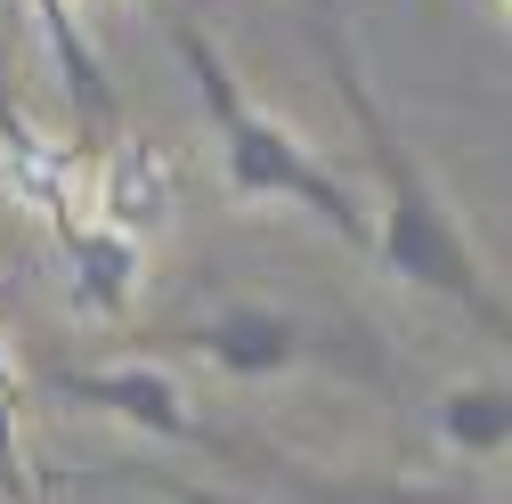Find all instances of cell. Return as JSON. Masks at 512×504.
<instances>
[{
  "instance_id": "5",
  "label": "cell",
  "mask_w": 512,
  "mask_h": 504,
  "mask_svg": "<svg viewBox=\"0 0 512 504\" xmlns=\"http://www.w3.org/2000/svg\"><path fill=\"white\" fill-rule=\"evenodd\" d=\"M0 196L33 212L41 228H66L90 212V155L74 139L33 131V114L0 98Z\"/></svg>"
},
{
  "instance_id": "4",
  "label": "cell",
  "mask_w": 512,
  "mask_h": 504,
  "mask_svg": "<svg viewBox=\"0 0 512 504\" xmlns=\"http://www.w3.org/2000/svg\"><path fill=\"white\" fill-rule=\"evenodd\" d=\"M41 399H57V407H82V415H106V423H122V431H147V439H171V448H204V456H220V464H244V472H277L285 456H269V448H252V439H236V431H220L196 399H187V383L171 366H155V358H98V366H57V374H41Z\"/></svg>"
},
{
  "instance_id": "3",
  "label": "cell",
  "mask_w": 512,
  "mask_h": 504,
  "mask_svg": "<svg viewBox=\"0 0 512 504\" xmlns=\"http://www.w3.org/2000/svg\"><path fill=\"white\" fill-rule=\"evenodd\" d=\"M171 350H187L196 366L228 374V383H277V374H350V383H391L382 358L358 326L342 318H301V309H269V301H220L204 318H187L171 334H155Z\"/></svg>"
},
{
  "instance_id": "11",
  "label": "cell",
  "mask_w": 512,
  "mask_h": 504,
  "mask_svg": "<svg viewBox=\"0 0 512 504\" xmlns=\"http://www.w3.org/2000/svg\"><path fill=\"white\" fill-rule=\"evenodd\" d=\"M504 9H512V0H504Z\"/></svg>"
},
{
  "instance_id": "6",
  "label": "cell",
  "mask_w": 512,
  "mask_h": 504,
  "mask_svg": "<svg viewBox=\"0 0 512 504\" xmlns=\"http://www.w3.org/2000/svg\"><path fill=\"white\" fill-rule=\"evenodd\" d=\"M90 220L114 228V236H131V244L163 236L179 220V171H171V155L155 139H131V131L106 139L90 155Z\"/></svg>"
},
{
  "instance_id": "2",
  "label": "cell",
  "mask_w": 512,
  "mask_h": 504,
  "mask_svg": "<svg viewBox=\"0 0 512 504\" xmlns=\"http://www.w3.org/2000/svg\"><path fill=\"white\" fill-rule=\"evenodd\" d=\"M171 49H179L187 82H196V106L212 122L228 204H285V212H309L317 228H334L342 244H366V196L293 131V122H277L261 98L244 90V74L228 66V49H220V33L196 17V0L171 17Z\"/></svg>"
},
{
  "instance_id": "9",
  "label": "cell",
  "mask_w": 512,
  "mask_h": 504,
  "mask_svg": "<svg viewBox=\"0 0 512 504\" xmlns=\"http://www.w3.org/2000/svg\"><path fill=\"white\" fill-rule=\"evenodd\" d=\"M431 431L456 464H488L512 448V383H447L431 399Z\"/></svg>"
},
{
  "instance_id": "10",
  "label": "cell",
  "mask_w": 512,
  "mask_h": 504,
  "mask_svg": "<svg viewBox=\"0 0 512 504\" xmlns=\"http://www.w3.org/2000/svg\"><path fill=\"white\" fill-rule=\"evenodd\" d=\"M293 504H464L456 488H423V480H326V472H301L285 464Z\"/></svg>"
},
{
  "instance_id": "8",
  "label": "cell",
  "mask_w": 512,
  "mask_h": 504,
  "mask_svg": "<svg viewBox=\"0 0 512 504\" xmlns=\"http://www.w3.org/2000/svg\"><path fill=\"white\" fill-rule=\"evenodd\" d=\"M25 9H33V33H41V49H49L57 82H66V98H74V147L98 155V147L122 139V131H114V82H106V66H98L90 33H82V0H25Z\"/></svg>"
},
{
  "instance_id": "7",
  "label": "cell",
  "mask_w": 512,
  "mask_h": 504,
  "mask_svg": "<svg viewBox=\"0 0 512 504\" xmlns=\"http://www.w3.org/2000/svg\"><path fill=\"white\" fill-rule=\"evenodd\" d=\"M49 244H57V261H66V293H74V309H90V318H106V326L139 309V285H147V244L98 228L90 212H82V220H66V228H49Z\"/></svg>"
},
{
  "instance_id": "1",
  "label": "cell",
  "mask_w": 512,
  "mask_h": 504,
  "mask_svg": "<svg viewBox=\"0 0 512 504\" xmlns=\"http://www.w3.org/2000/svg\"><path fill=\"white\" fill-rule=\"evenodd\" d=\"M317 49H326V66H334V90L358 122V155L374 171V196H366V252L382 261V277H399L431 301H447L464 326H480L504 358H512V301L496 293L488 261H480V244L464 236V220L447 212L439 196V179L423 171L415 139L399 131V114L382 106L374 74L358 66V41L350 25H334V9H317Z\"/></svg>"
}]
</instances>
